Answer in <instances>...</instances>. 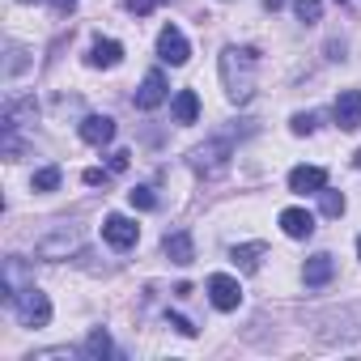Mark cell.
Wrapping results in <instances>:
<instances>
[{
	"instance_id": "obj_1",
	"label": "cell",
	"mask_w": 361,
	"mask_h": 361,
	"mask_svg": "<svg viewBox=\"0 0 361 361\" xmlns=\"http://www.w3.org/2000/svg\"><path fill=\"white\" fill-rule=\"evenodd\" d=\"M255 73H259V51L255 47L230 43L221 51V85H226V98L234 106H247L255 98Z\"/></svg>"
},
{
	"instance_id": "obj_2",
	"label": "cell",
	"mask_w": 361,
	"mask_h": 361,
	"mask_svg": "<svg viewBox=\"0 0 361 361\" xmlns=\"http://www.w3.org/2000/svg\"><path fill=\"white\" fill-rule=\"evenodd\" d=\"M9 306L18 310L22 327H47V323H51V298H47L43 289H35V285H26Z\"/></svg>"
},
{
	"instance_id": "obj_3",
	"label": "cell",
	"mask_w": 361,
	"mask_h": 361,
	"mask_svg": "<svg viewBox=\"0 0 361 361\" xmlns=\"http://www.w3.org/2000/svg\"><path fill=\"white\" fill-rule=\"evenodd\" d=\"M230 153H234V140H230V136H213V140H204L200 149H192V166H196L200 174H221V170L230 166Z\"/></svg>"
},
{
	"instance_id": "obj_4",
	"label": "cell",
	"mask_w": 361,
	"mask_h": 361,
	"mask_svg": "<svg viewBox=\"0 0 361 361\" xmlns=\"http://www.w3.org/2000/svg\"><path fill=\"white\" fill-rule=\"evenodd\" d=\"M157 56H161V64L178 68V64L192 60V43L183 39V30H178V26H161V35H157Z\"/></svg>"
},
{
	"instance_id": "obj_5",
	"label": "cell",
	"mask_w": 361,
	"mask_h": 361,
	"mask_svg": "<svg viewBox=\"0 0 361 361\" xmlns=\"http://www.w3.org/2000/svg\"><path fill=\"white\" fill-rule=\"evenodd\" d=\"M209 302L230 314V310H238V302H243V285H238L230 272H213V276H209Z\"/></svg>"
},
{
	"instance_id": "obj_6",
	"label": "cell",
	"mask_w": 361,
	"mask_h": 361,
	"mask_svg": "<svg viewBox=\"0 0 361 361\" xmlns=\"http://www.w3.org/2000/svg\"><path fill=\"white\" fill-rule=\"evenodd\" d=\"M102 238H106L115 251H128V247H136V238H140V226H136L132 217H123V213H111V217L102 221Z\"/></svg>"
},
{
	"instance_id": "obj_7",
	"label": "cell",
	"mask_w": 361,
	"mask_h": 361,
	"mask_svg": "<svg viewBox=\"0 0 361 361\" xmlns=\"http://www.w3.org/2000/svg\"><path fill=\"white\" fill-rule=\"evenodd\" d=\"M327 188V170L323 166H293L289 170V192L293 196H319Z\"/></svg>"
},
{
	"instance_id": "obj_8",
	"label": "cell",
	"mask_w": 361,
	"mask_h": 361,
	"mask_svg": "<svg viewBox=\"0 0 361 361\" xmlns=\"http://www.w3.org/2000/svg\"><path fill=\"white\" fill-rule=\"evenodd\" d=\"M166 94H170V85H166L161 68L145 73V81H140V90H136V111H157V106L166 102Z\"/></svg>"
},
{
	"instance_id": "obj_9",
	"label": "cell",
	"mask_w": 361,
	"mask_h": 361,
	"mask_svg": "<svg viewBox=\"0 0 361 361\" xmlns=\"http://www.w3.org/2000/svg\"><path fill=\"white\" fill-rule=\"evenodd\" d=\"M331 115L344 132H357L361 128V90H340V98L331 102Z\"/></svg>"
},
{
	"instance_id": "obj_10",
	"label": "cell",
	"mask_w": 361,
	"mask_h": 361,
	"mask_svg": "<svg viewBox=\"0 0 361 361\" xmlns=\"http://www.w3.org/2000/svg\"><path fill=\"white\" fill-rule=\"evenodd\" d=\"M77 132H81V140H85V145L102 149V145H111V140H115V119H111V115H85Z\"/></svg>"
},
{
	"instance_id": "obj_11",
	"label": "cell",
	"mask_w": 361,
	"mask_h": 361,
	"mask_svg": "<svg viewBox=\"0 0 361 361\" xmlns=\"http://www.w3.org/2000/svg\"><path fill=\"white\" fill-rule=\"evenodd\" d=\"M161 251H166V255H170V264H178V268H188V264L196 259V243H192V234H188V230L166 234V238H161Z\"/></svg>"
},
{
	"instance_id": "obj_12",
	"label": "cell",
	"mask_w": 361,
	"mask_h": 361,
	"mask_svg": "<svg viewBox=\"0 0 361 361\" xmlns=\"http://www.w3.org/2000/svg\"><path fill=\"white\" fill-rule=\"evenodd\" d=\"M331 276H336V259H331L327 251L310 255V259H306V268H302V281H306L310 289H323V285H327Z\"/></svg>"
},
{
	"instance_id": "obj_13",
	"label": "cell",
	"mask_w": 361,
	"mask_h": 361,
	"mask_svg": "<svg viewBox=\"0 0 361 361\" xmlns=\"http://www.w3.org/2000/svg\"><path fill=\"white\" fill-rule=\"evenodd\" d=\"M85 60H90V68H115V64L123 60V43H119V39H98Z\"/></svg>"
},
{
	"instance_id": "obj_14",
	"label": "cell",
	"mask_w": 361,
	"mask_h": 361,
	"mask_svg": "<svg viewBox=\"0 0 361 361\" xmlns=\"http://www.w3.org/2000/svg\"><path fill=\"white\" fill-rule=\"evenodd\" d=\"M170 115H174V123H196L200 119V94L196 90H178L174 102H170Z\"/></svg>"
},
{
	"instance_id": "obj_15",
	"label": "cell",
	"mask_w": 361,
	"mask_h": 361,
	"mask_svg": "<svg viewBox=\"0 0 361 361\" xmlns=\"http://www.w3.org/2000/svg\"><path fill=\"white\" fill-rule=\"evenodd\" d=\"M35 98H18V102H9L5 106V115H0V119H5V132H18V128H26V123H35Z\"/></svg>"
},
{
	"instance_id": "obj_16",
	"label": "cell",
	"mask_w": 361,
	"mask_h": 361,
	"mask_svg": "<svg viewBox=\"0 0 361 361\" xmlns=\"http://www.w3.org/2000/svg\"><path fill=\"white\" fill-rule=\"evenodd\" d=\"M281 230H285L289 238H310V234H314V217H310L306 209H285V213H281Z\"/></svg>"
},
{
	"instance_id": "obj_17",
	"label": "cell",
	"mask_w": 361,
	"mask_h": 361,
	"mask_svg": "<svg viewBox=\"0 0 361 361\" xmlns=\"http://www.w3.org/2000/svg\"><path fill=\"white\" fill-rule=\"evenodd\" d=\"M68 251H77V234H68V230H60V234H51V238H43V243H39V255H43V259L68 255Z\"/></svg>"
},
{
	"instance_id": "obj_18",
	"label": "cell",
	"mask_w": 361,
	"mask_h": 361,
	"mask_svg": "<svg viewBox=\"0 0 361 361\" xmlns=\"http://www.w3.org/2000/svg\"><path fill=\"white\" fill-rule=\"evenodd\" d=\"M264 251H268L264 243H243V247H234V251H230V259H234L243 272H255V268H259V259H264Z\"/></svg>"
},
{
	"instance_id": "obj_19",
	"label": "cell",
	"mask_w": 361,
	"mask_h": 361,
	"mask_svg": "<svg viewBox=\"0 0 361 361\" xmlns=\"http://www.w3.org/2000/svg\"><path fill=\"white\" fill-rule=\"evenodd\" d=\"M85 357H94V361H102V357H111L115 353V344H111V336H106V327H94L90 336H85V348H81Z\"/></svg>"
},
{
	"instance_id": "obj_20",
	"label": "cell",
	"mask_w": 361,
	"mask_h": 361,
	"mask_svg": "<svg viewBox=\"0 0 361 361\" xmlns=\"http://www.w3.org/2000/svg\"><path fill=\"white\" fill-rule=\"evenodd\" d=\"M60 178H64L60 166H43V170H35L30 188H35V192H56V188H60Z\"/></svg>"
},
{
	"instance_id": "obj_21",
	"label": "cell",
	"mask_w": 361,
	"mask_h": 361,
	"mask_svg": "<svg viewBox=\"0 0 361 361\" xmlns=\"http://www.w3.org/2000/svg\"><path fill=\"white\" fill-rule=\"evenodd\" d=\"M319 209H323V217H344V209H348V204H344V196H340V192L323 188V192H319Z\"/></svg>"
},
{
	"instance_id": "obj_22",
	"label": "cell",
	"mask_w": 361,
	"mask_h": 361,
	"mask_svg": "<svg viewBox=\"0 0 361 361\" xmlns=\"http://www.w3.org/2000/svg\"><path fill=\"white\" fill-rule=\"evenodd\" d=\"M293 13H298L302 26H314L323 18V5H319V0H293Z\"/></svg>"
},
{
	"instance_id": "obj_23",
	"label": "cell",
	"mask_w": 361,
	"mask_h": 361,
	"mask_svg": "<svg viewBox=\"0 0 361 361\" xmlns=\"http://www.w3.org/2000/svg\"><path fill=\"white\" fill-rule=\"evenodd\" d=\"M128 204L140 209V213H149V209H157V196H153V188H132L128 192Z\"/></svg>"
},
{
	"instance_id": "obj_24",
	"label": "cell",
	"mask_w": 361,
	"mask_h": 361,
	"mask_svg": "<svg viewBox=\"0 0 361 361\" xmlns=\"http://www.w3.org/2000/svg\"><path fill=\"white\" fill-rule=\"evenodd\" d=\"M314 123H319V119H314V115H310V111H298V115H293V119H289V128H293V132H298V136H310V132H314Z\"/></svg>"
},
{
	"instance_id": "obj_25",
	"label": "cell",
	"mask_w": 361,
	"mask_h": 361,
	"mask_svg": "<svg viewBox=\"0 0 361 361\" xmlns=\"http://www.w3.org/2000/svg\"><path fill=\"white\" fill-rule=\"evenodd\" d=\"M77 357V348H39L30 361H73Z\"/></svg>"
},
{
	"instance_id": "obj_26",
	"label": "cell",
	"mask_w": 361,
	"mask_h": 361,
	"mask_svg": "<svg viewBox=\"0 0 361 361\" xmlns=\"http://www.w3.org/2000/svg\"><path fill=\"white\" fill-rule=\"evenodd\" d=\"M128 5V13H136V18H145V13H153L157 5H166V0H123Z\"/></svg>"
},
{
	"instance_id": "obj_27",
	"label": "cell",
	"mask_w": 361,
	"mask_h": 361,
	"mask_svg": "<svg viewBox=\"0 0 361 361\" xmlns=\"http://www.w3.org/2000/svg\"><path fill=\"white\" fill-rule=\"evenodd\" d=\"M166 319H170V327H174V331H183V336H196V323H192V319H183V314H166Z\"/></svg>"
},
{
	"instance_id": "obj_28",
	"label": "cell",
	"mask_w": 361,
	"mask_h": 361,
	"mask_svg": "<svg viewBox=\"0 0 361 361\" xmlns=\"http://www.w3.org/2000/svg\"><path fill=\"white\" fill-rule=\"evenodd\" d=\"M128 157H132L128 149H119V153H111V170H115V174H119V170H128Z\"/></svg>"
},
{
	"instance_id": "obj_29",
	"label": "cell",
	"mask_w": 361,
	"mask_h": 361,
	"mask_svg": "<svg viewBox=\"0 0 361 361\" xmlns=\"http://www.w3.org/2000/svg\"><path fill=\"white\" fill-rule=\"evenodd\" d=\"M81 178H85V183H90V188H98V183H106V170H98V166H94V170H85Z\"/></svg>"
},
{
	"instance_id": "obj_30",
	"label": "cell",
	"mask_w": 361,
	"mask_h": 361,
	"mask_svg": "<svg viewBox=\"0 0 361 361\" xmlns=\"http://www.w3.org/2000/svg\"><path fill=\"white\" fill-rule=\"evenodd\" d=\"M51 9H56V13H60V18H68V13H73V9H77V0H51Z\"/></svg>"
},
{
	"instance_id": "obj_31",
	"label": "cell",
	"mask_w": 361,
	"mask_h": 361,
	"mask_svg": "<svg viewBox=\"0 0 361 361\" xmlns=\"http://www.w3.org/2000/svg\"><path fill=\"white\" fill-rule=\"evenodd\" d=\"M22 68V47H9V73H18Z\"/></svg>"
},
{
	"instance_id": "obj_32",
	"label": "cell",
	"mask_w": 361,
	"mask_h": 361,
	"mask_svg": "<svg viewBox=\"0 0 361 361\" xmlns=\"http://www.w3.org/2000/svg\"><path fill=\"white\" fill-rule=\"evenodd\" d=\"M289 0H264V9H285Z\"/></svg>"
},
{
	"instance_id": "obj_33",
	"label": "cell",
	"mask_w": 361,
	"mask_h": 361,
	"mask_svg": "<svg viewBox=\"0 0 361 361\" xmlns=\"http://www.w3.org/2000/svg\"><path fill=\"white\" fill-rule=\"evenodd\" d=\"M357 259H361V238H357Z\"/></svg>"
},
{
	"instance_id": "obj_34",
	"label": "cell",
	"mask_w": 361,
	"mask_h": 361,
	"mask_svg": "<svg viewBox=\"0 0 361 361\" xmlns=\"http://www.w3.org/2000/svg\"><path fill=\"white\" fill-rule=\"evenodd\" d=\"M357 166H361V149H357Z\"/></svg>"
},
{
	"instance_id": "obj_35",
	"label": "cell",
	"mask_w": 361,
	"mask_h": 361,
	"mask_svg": "<svg viewBox=\"0 0 361 361\" xmlns=\"http://www.w3.org/2000/svg\"><path fill=\"white\" fill-rule=\"evenodd\" d=\"M22 5H35V0H22Z\"/></svg>"
},
{
	"instance_id": "obj_36",
	"label": "cell",
	"mask_w": 361,
	"mask_h": 361,
	"mask_svg": "<svg viewBox=\"0 0 361 361\" xmlns=\"http://www.w3.org/2000/svg\"><path fill=\"white\" fill-rule=\"evenodd\" d=\"M336 5H344V0H336Z\"/></svg>"
}]
</instances>
